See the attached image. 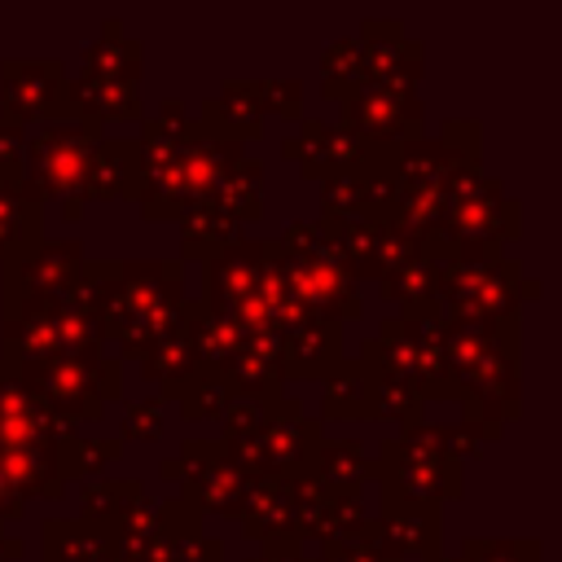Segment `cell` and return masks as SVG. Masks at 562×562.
Returning <instances> with one entry per match:
<instances>
[{"instance_id":"1","label":"cell","mask_w":562,"mask_h":562,"mask_svg":"<svg viewBox=\"0 0 562 562\" xmlns=\"http://www.w3.org/2000/svg\"><path fill=\"white\" fill-rule=\"evenodd\" d=\"M136 149H140V167L127 202H136L140 215L154 224H176L189 206L206 202L224 180V171L246 154V145L233 140L228 132L189 119L176 97H167L158 114L140 123Z\"/></svg>"},{"instance_id":"2","label":"cell","mask_w":562,"mask_h":562,"mask_svg":"<svg viewBox=\"0 0 562 562\" xmlns=\"http://www.w3.org/2000/svg\"><path fill=\"white\" fill-rule=\"evenodd\" d=\"M522 321L501 325H452L443 321V356L457 382L461 422L483 439L496 443L505 422L522 413Z\"/></svg>"},{"instance_id":"3","label":"cell","mask_w":562,"mask_h":562,"mask_svg":"<svg viewBox=\"0 0 562 562\" xmlns=\"http://www.w3.org/2000/svg\"><path fill=\"white\" fill-rule=\"evenodd\" d=\"M184 263L180 259H101V347L114 342L119 360H145L180 325Z\"/></svg>"},{"instance_id":"4","label":"cell","mask_w":562,"mask_h":562,"mask_svg":"<svg viewBox=\"0 0 562 562\" xmlns=\"http://www.w3.org/2000/svg\"><path fill=\"white\" fill-rule=\"evenodd\" d=\"M70 435L53 422L40 395L22 382L13 360H0V474L4 483L31 501H61L66 483L57 474V439Z\"/></svg>"},{"instance_id":"5","label":"cell","mask_w":562,"mask_h":562,"mask_svg":"<svg viewBox=\"0 0 562 562\" xmlns=\"http://www.w3.org/2000/svg\"><path fill=\"white\" fill-rule=\"evenodd\" d=\"M483 448V439L457 422V426H435V422H417L400 435H386L378 448V483L382 492H400V496H417V501H461L465 496V470L461 461L474 457Z\"/></svg>"},{"instance_id":"6","label":"cell","mask_w":562,"mask_h":562,"mask_svg":"<svg viewBox=\"0 0 562 562\" xmlns=\"http://www.w3.org/2000/svg\"><path fill=\"white\" fill-rule=\"evenodd\" d=\"M522 263L501 246H439V321L501 325L522 312Z\"/></svg>"},{"instance_id":"7","label":"cell","mask_w":562,"mask_h":562,"mask_svg":"<svg viewBox=\"0 0 562 562\" xmlns=\"http://www.w3.org/2000/svg\"><path fill=\"white\" fill-rule=\"evenodd\" d=\"M360 369L369 378H386V382H404L408 391L426 400H457V382L443 356V321H408V316H391L382 321L378 334H369L360 342Z\"/></svg>"},{"instance_id":"8","label":"cell","mask_w":562,"mask_h":562,"mask_svg":"<svg viewBox=\"0 0 562 562\" xmlns=\"http://www.w3.org/2000/svg\"><path fill=\"white\" fill-rule=\"evenodd\" d=\"M22 382L40 395V404L53 413V422L70 435L79 426L97 422L105 404L123 400V360L105 351L88 356H53L44 364H18Z\"/></svg>"},{"instance_id":"9","label":"cell","mask_w":562,"mask_h":562,"mask_svg":"<svg viewBox=\"0 0 562 562\" xmlns=\"http://www.w3.org/2000/svg\"><path fill=\"white\" fill-rule=\"evenodd\" d=\"M281 154L303 171V180L329 184V180H395L400 145H369L338 123L303 119L299 136L281 145Z\"/></svg>"},{"instance_id":"10","label":"cell","mask_w":562,"mask_h":562,"mask_svg":"<svg viewBox=\"0 0 562 562\" xmlns=\"http://www.w3.org/2000/svg\"><path fill=\"white\" fill-rule=\"evenodd\" d=\"M321 439H325L321 422L307 417L303 400L299 395H277L263 430L241 439V443H224V452L250 479H290V474L307 470V461H312Z\"/></svg>"},{"instance_id":"11","label":"cell","mask_w":562,"mask_h":562,"mask_svg":"<svg viewBox=\"0 0 562 562\" xmlns=\"http://www.w3.org/2000/svg\"><path fill=\"white\" fill-rule=\"evenodd\" d=\"M158 474L167 479V483H176L180 487V496L206 518V514H215V518H228V522H237V514H241V505H246V492H250V474H241L237 465H233V457L224 452V443L220 439H184L180 443V457H167L162 465H158Z\"/></svg>"},{"instance_id":"12","label":"cell","mask_w":562,"mask_h":562,"mask_svg":"<svg viewBox=\"0 0 562 562\" xmlns=\"http://www.w3.org/2000/svg\"><path fill=\"white\" fill-rule=\"evenodd\" d=\"M263 241H233L220 255L202 259V294L198 303L241 325V334H268L277 329L263 303ZM281 334V329H277Z\"/></svg>"},{"instance_id":"13","label":"cell","mask_w":562,"mask_h":562,"mask_svg":"<svg viewBox=\"0 0 562 562\" xmlns=\"http://www.w3.org/2000/svg\"><path fill=\"white\" fill-rule=\"evenodd\" d=\"M0 119L18 127L70 123V75L61 57H4L0 61Z\"/></svg>"},{"instance_id":"14","label":"cell","mask_w":562,"mask_h":562,"mask_svg":"<svg viewBox=\"0 0 562 562\" xmlns=\"http://www.w3.org/2000/svg\"><path fill=\"white\" fill-rule=\"evenodd\" d=\"M101 145V127L70 119V123H35V136H26V180L35 184V193L48 198H70L79 193L83 167L92 158V149Z\"/></svg>"},{"instance_id":"15","label":"cell","mask_w":562,"mask_h":562,"mask_svg":"<svg viewBox=\"0 0 562 562\" xmlns=\"http://www.w3.org/2000/svg\"><path fill=\"white\" fill-rule=\"evenodd\" d=\"M422 92H382V88H356L347 101H338V127L369 140V145H404L422 136Z\"/></svg>"},{"instance_id":"16","label":"cell","mask_w":562,"mask_h":562,"mask_svg":"<svg viewBox=\"0 0 562 562\" xmlns=\"http://www.w3.org/2000/svg\"><path fill=\"white\" fill-rule=\"evenodd\" d=\"M373 536L386 553L404 558H439V536H443V505L439 501H417L400 492H378V518Z\"/></svg>"},{"instance_id":"17","label":"cell","mask_w":562,"mask_h":562,"mask_svg":"<svg viewBox=\"0 0 562 562\" xmlns=\"http://www.w3.org/2000/svg\"><path fill=\"white\" fill-rule=\"evenodd\" d=\"M83 241L61 237V241H40L26 255L4 263V290L0 303H22V299H57L83 268Z\"/></svg>"},{"instance_id":"18","label":"cell","mask_w":562,"mask_h":562,"mask_svg":"<svg viewBox=\"0 0 562 562\" xmlns=\"http://www.w3.org/2000/svg\"><path fill=\"white\" fill-rule=\"evenodd\" d=\"M342 360V325L334 321H299L281 334V369L285 382H321Z\"/></svg>"},{"instance_id":"19","label":"cell","mask_w":562,"mask_h":562,"mask_svg":"<svg viewBox=\"0 0 562 562\" xmlns=\"http://www.w3.org/2000/svg\"><path fill=\"white\" fill-rule=\"evenodd\" d=\"M70 114L83 123H97L101 132H105V123H145L140 83L101 79V75L79 70L70 79Z\"/></svg>"},{"instance_id":"20","label":"cell","mask_w":562,"mask_h":562,"mask_svg":"<svg viewBox=\"0 0 562 562\" xmlns=\"http://www.w3.org/2000/svg\"><path fill=\"white\" fill-rule=\"evenodd\" d=\"M378 294L391 299L408 321H435L439 316V246L430 241L417 259L386 272L378 281Z\"/></svg>"},{"instance_id":"21","label":"cell","mask_w":562,"mask_h":562,"mask_svg":"<svg viewBox=\"0 0 562 562\" xmlns=\"http://www.w3.org/2000/svg\"><path fill=\"white\" fill-rule=\"evenodd\" d=\"M136 167H140V149H136L132 136H114V140L101 136V145L92 149V158L83 167V180H79V193L75 198L83 206L88 202H119V198L132 193Z\"/></svg>"},{"instance_id":"22","label":"cell","mask_w":562,"mask_h":562,"mask_svg":"<svg viewBox=\"0 0 562 562\" xmlns=\"http://www.w3.org/2000/svg\"><path fill=\"white\" fill-rule=\"evenodd\" d=\"M220 378L228 382L233 400L237 395H277L281 382H285V369H281V334L277 329L246 334L241 338V351L220 369Z\"/></svg>"},{"instance_id":"23","label":"cell","mask_w":562,"mask_h":562,"mask_svg":"<svg viewBox=\"0 0 562 562\" xmlns=\"http://www.w3.org/2000/svg\"><path fill=\"white\" fill-rule=\"evenodd\" d=\"M237 531L246 540H277L294 536V474L290 479H255L246 505L237 514Z\"/></svg>"},{"instance_id":"24","label":"cell","mask_w":562,"mask_h":562,"mask_svg":"<svg viewBox=\"0 0 562 562\" xmlns=\"http://www.w3.org/2000/svg\"><path fill=\"white\" fill-rule=\"evenodd\" d=\"M44 241V198L22 176L13 184H0V268L31 246Z\"/></svg>"},{"instance_id":"25","label":"cell","mask_w":562,"mask_h":562,"mask_svg":"<svg viewBox=\"0 0 562 562\" xmlns=\"http://www.w3.org/2000/svg\"><path fill=\"white\" fill-rule=\"evenodd\" d=\"M307 474L325 492H338V496H364V483L378 479L373 457H364L360 439H321L307 461Z\"/></svg>"},{"instance_id":"26","label":"cell","mask_w":562,"mask_h":562,"mask_svg":"<svg viewBox=\"0 0 562 562\" xmlns=\"http://www.w3.org/2000/svg\"><path fill=\"white\" fill-rule=\"evenodd\" d=\"M44 562H114L119 540L83 518H44L40 522Z\"/></svg>"},{"instance_id":"27","label":"cell","mask_w":562,"mask_h":562,"mask_svg":"<svg viewBox=\"0 0 562 562\" xmlns=\"http://www.w3.org/2000/svg\"><path fill=\"white\" fill-rule=\"evenodd\" d=\"M202 123L228 132L233 140H259L263 136V110H259V79H228L220 97L202 101Z\"/></svg>"},{"instance_id":"28","label":"cell","mask_w":562,"mask_h":562,"mask_svg":"<svg viewBox=\"0 0 562 562\" xmlns=\"http://www.w3.org/2000/svg\"><path fill=\"white\" fill-rule=\"evenodd\" d=\"M263 171H268L263 158L241 154V158L224 171V180L215 184V193H211L206 202H211L220 215H228L237 228L263 220Z\"/></svg>"},{"instance_id":"29","label":"cell","mask_w":562,"mask_h":562,"mask_svg":"<svg viewBox=\"0 0 562 562\" xmlns=\"http://www.w3.org/2000/svg\"><path fill=\"white\" fill-rule=\"evenodd\" d=\"M88 75H101V79H123V83H140L145 75V44L123 35V22H101V35L83 48V66Z\"/></svg>"},{"instance_id":"30","label":"cell","mask_w":562,"mask_h":562,"mask_svg":"<svg viewBox=\"0 0 562 562\" xmlns=\"http://www.w3.org/2000/svg\"><path fill=\"white\" fill-rule=\"evenodd\" d=\"M180 325H184V334H189L198 360L211 364V369H224V364L241 351V338H246L241 325H233L228 316L202 307L198 299H184V307H180Z\"/></svg>"},{"instance_id":"31","label":"cell","mask_w":562,"mask_h":562,"mask_svg":"<svg viewBox=\"0 0 562 562\" xmlns=\"http://www.w3.org/2000/svg\"><path fill=\"white\" fill-rule=\"evenodd\" d=\"M136 364H140V373L158 386V400L171 404L176 391H180V382H184L202 360H198V351H193L184 325H176V329H171L162 342H154V347L145 351V360H136Z\"/></svg>"},{"instance_id":"32","label":"cell","mask_w":562,"mask_h":562,"mask_svg":"<svg viewBox=\"0 0 562 562\" xmlns=\"http://www.w3.org/2000/svg\"><path fill=\"white\" fill-rule=\"evenodd\" d=\"M321 417L325 422H364L369 417V378L360 360L342 356L321 378Z\"/></svg>"},{"instance_id":"33","label":"cell","mask_w":562,"mask_h":562,"mask_svg":"<svg viewBox=\"0 0 562 562\" xmlns=\"http://www.w3.org/2000/svg\"><path fill=\"white\" fill-rule=\"evenodd\" d=\"M145 496V479H92L79 487V518L101 531H114V522Z\"/></svg>"},{"instance_id":"34","label":"cell","mask_w":562,"mask_h":562,"mask_svg":"<svg viewBox=\"0 0 562 562\" xmlns=\"http://www.w3.org/2000/svg\"><path fill=\"white\" fill-rule=\"evenodd\" d=\"M114 461H123V443L114 435L110 439H92V435H61L57 439V474H61V483H92Z\"/></svg>"},{"instance_id":"35","label":"cell","mask_w":562,"mask_h":562,"mask_svg":"<svg viewBox=\"0 0 562 562\" xmlns=\"http://www.w3.org/2000/svg\"><path fill=\"white\" fill-rule=\"evenodd\" d=\"M171 404L180 408V417H184V422H220V417H224V408L233 404V391H228V382L220 378V369L198 364V369L180 382V391H176V400H171Z\"/></svg>"},{"instance_id":"36","label":"cell","mask_w":562,"mask_h":562,"mask_svg":"<svg viewBox=\"0 0 562 562\" xmlns=\"http://www.w3.org/2000/svg\"><path fill=\"white\" fill-rule=\"evenodd\" d=\"M360 83H364V40L360 35L334 40L321 53V92L329 101H347Z\"/></svg>"},{"instance_id":"37","label":"cell","mask_w":562,"mask_h":562,"mask_svg":"<svg viewBox=\"0 0 562 562\" xmlns=\"http://www.w3.org/2000/svg\"><path fill=\"white\" fill-rule=\"evenodd\" d=\"M369 378V373H364ZM426 404L417 391H408L404 382H386V378H369V422H395L400 430L426 422L422 417Z\"/></svg>"},{"instance_id":"38","label":"cell","mask_w":562,"mask_h":562,"mask_svg":"<svg viewBox=\"0 0 562 562\" xmlns=\"http://www.w3.org/2000/svg\"><path fill=\"white\" fill-rule=\"evenodd\" d=\"M465 562H544L540 536H465L461 540Z\"/></svg>"},{"instance_id":"39","label":"cell","mask_w":562,"mask_h":562,"mask_svg":"<svg viewBox=\"0 0 562 562\" xmlns=\"http://www.w3.org/2000/svg\"><path fill=\"white\" fill-rule=\"evenodd\" d=\"M167 435V404L158 395L149 400H132L123 408V422H119V443H158Z\"/></svg>"},{"instance_id":"40","label":"cell","mask_w":562,"mask_h":562,"mask_svg":"<svg viewBox=\"0 0 562 562\" xmlns=\"http://www.w3.org/2000/svg\"><path fill=\"white\" fill-rule=\"evenodd\" d=\"M154 531L167 540V544H184V540H198L206 536V518L180 496L171 492L167 501H158V518H154Z\"/></svg>"},{"instance_id":"41","label":"cell","mask_w":562,"mask_h":562,"mask_svg":"<svg viewBox=\"0 0 562 562\" xmlns=\"http://www.w3.org/2000/svg\"><path fill=\"white\" fill-rule=\"evenodd\" d=\"M259 110L303 123V79H259Z\"/></svg>"},{"instance_id":"42","label":"cell","mask_w":562,"mask_h":562,"mask_svg":"<svg viewBox=\"0 0 562 562\" xmlns=\"http://www.w3.org/2000/svg\"><path fill=\"white\" fill-rule=\"evenodd\" d=\"M316 562H400L395 553H386L382 544H378V536H373V518H369V527L356 536V540H342V544H325V549H316Z\"/></svg>"},{"instance_id":"43","label":"cell","mask_w":562,"mask_h":562,"mask_svg":"<svg viewBox=\"0 0 562 562\" xmlns=\"http://www.w3.org/2000/svg\"><path fill=\"white\" fill-rule=\"evenodd\" d=\"M26 127L13 119H0V184H13L26 176Z\"/></svg>"},{"instance_id":"44","label":"cell","mask_w":562,"mask_h":562,"mask_svg":"<svg viewBox=\"0 0 562 562\" xmlns=\"http://www.w3.org/2000/svg\"><path fill=\"white\" fill-rule=\"evenodd\" d=\"M479 136H483L479 119H443V127H439V140H443L452 154L474 158V162H479Z\"/></svg>"},{"instance_id":"45","label":"cell","mask_w":562,"mask_h":562,"mask_svg":"<svg viewBox=\"0 0 562 562\" xmlns=\"http://www.w3.org/2000/svg\"><path fill=\"white\" fill-rule=\"evenodd\" d=\"M255 562H316V558H307V544L299 536H277V540L259 544Z\"/></svg>"},{"instance_id":"46","label":"cell","mask_w":562,"mask_h":562,"mask_svg":"<svg viewBox=\"0 0 562 562\" xmlns=\"http://www.w3.org/2000/svg\"><path fill=\"white\" fill-rule=\"evenodd\" d=\"M22 558H26V540L4 536V522H0V562H22Z\"/></svg>"},{"instance_id":"47","label":"cell","mask_w":562,"mask_h":562,"mask_svg":"<svg viewBox=\"0 0 562 562\" xmlns=\"http://www.w3.org/2000/svg\"><path fill=\"white\" fill-rule=\"evenodd\" d=\"M83 211H88V206H83V202H79L75 193H70V198H61V220H66V224H75V220H83Z\"/></svg>"},{"instance_id":"48","label":"cell","mask_w":562,"mask_h":562,"mask_svg":"<svg viewBox=\"0 0 562 562\" xmlns=\"http://www.w3.org/2000/svg\"><path fill=\"white\" fill-rule=\"evenodd\" d=\"M430 562H465V558H461V553H457V558H443V553H439V558H430Z\"/></svg>"},{"instance_id":"49","label":"cell","mask_w":562,"mask_h":562,"mask_svg":"<svg viewBox=\"0 0 562 562\" xmlns=\"http://www.w3.org/2000/svg\"><path fill=\"white\" fill-rule=\"evenodd\" d=\"M114 562H123V558H119V553H114Z\"/></svg>"}]
</instances>
